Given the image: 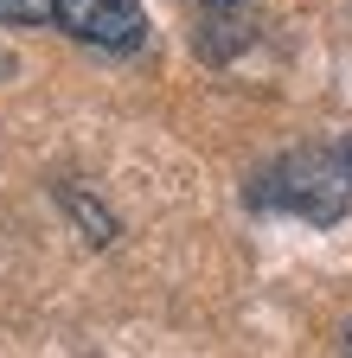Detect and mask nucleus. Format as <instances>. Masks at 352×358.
<instances>
[{
	"label": "nucleus",
	"mask_w": 352,
	"mask_h": 358,
	"mask_svg": "<svg viewBox=\"0 0 352 358\" xmlns=\"http://www.w3.org/2000/svg\"><path fill=\"white\" fill-rule=\"evenodd\" d=\"M256 211H276V217H301L314 231H333V224L352 211V141L339 148H288L269 166H256L250 192Z\"/></svg>",
	"instance_id": "1"
},
{
	"label": "nucleus",
	"mask_w": 352,
	"mask_h": 358,
	"mask_svg": "<svg viewBox=\"0 0 352 358\" xmlns=\"http://www.w3.org/2000/svg\"><path fill=\"white\" fill-rule=\"evenodd\" d=\"M52 26L77 45H90V52H141L148 45L141 0H58Z\"/></svg>",
	"instance_id": "2"
},
{
	"label": "nucleus",
	"mask_w": 352,
	"mask_h": 358,
	"mask_svg": "<svg viewBox=\"0 0 352 358\" xmlns=\"http://www.w3.org/2000/svg\"><path fill=\"white\" fill-rule=\"evenodd\" d=\"M64 211L83 224V237H90V243H109V237H115V217H109L103 205H90L83 192H71V186H64Z\"/></svg>",
	"instance_id": "3"
},
{
	"label": "nucleus",
	"mask_w": 352,
	"mask_h": 358,
	"mask_svg": "<svg viewBox=\"0 0 352 358\" xmlns=\"http://www.w3.org/2000/svg\"><path fill=\"white\" fill-rule=\"evenodd\" d=\"M58 20V0H0V26H52Z\"/></svg>",
	"instance_id": "4"
},
{
	"label": "nucleus",
	"mask_w": 352,
	"mask_h": 358,
	"mask_svg": "<svg viewBox=\"0 0 352 358\" xmlns=\"http://www.w3.org/2000/svg\"><path fill=\"white\" fill-rule=\"evenodd\" d=\"M205 7H237V0H205Z\"/></svg>",
	"instance_id": "5"
},
{
	"label": "nucleus",
	"mask_w": 352,
	"mask_h": 358,
	"mask_svg": "<svg viewBox=\"0 0 352 358\" xmlns=\"http://www.w3.org/2000/svg\"><path fill=\"white\" fill-rule=\"evenodd\" d=\"M346 358H352V327H346Z\"/></svg>",
	"instance_id": "6"
}]
</instances>
